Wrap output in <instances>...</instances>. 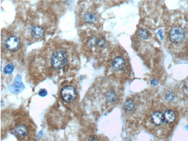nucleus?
I'll return each instance as SVG.
<instances>
[{
	"label": "nucleus",
	"mask_w": 188,
	"mask_h": 141,
	"mask_svg": "<svg viewBox=\"0 0 188 141\" xmlns=\"http://www.w3.org/2000/svg\"><path fill=\"white\" fill-rule=\"evenodd\" d=\"M14 69V66L13 63H10L7 65L5 66L4 71L5 74H11L13 72Z\"/></svg>",
	"instance_id": "2eb2a0df"
},
{
	"label": "nucleus",
	"mask_w": 188,
	"mask_h": 141,
	"mask_svg": "<svg viewBox=\"0 0 188 141\" xmlns=\"http://www.w3.org/2000/svg\"><path fill=\"white\" fill-rule=\"evenodd\" d=\"M61 96L63 100L66 103L73 102L76 99L77 92L74 87L66 86L64 87L61 92Z\"/></svg>",
	"instance_id": "7ed1b4c3"
},
{
	"label": "nucleus",
	"mask_w": 188,
	"mask_h": 141,
	"mask_svg": "<svg viewBox=\"0 0 188 141\" xmlns=\"http://www.w3.org/2000/svg\"><path fill=\"white\" fill-rule=\"evenodd\" d=\"M45 31L42 27L36 26L33 28L32 31V35L35 38H41L44 36Z\"/></svg>",
	"instance_id": "6e6552de"
},
{
	"label": "nucleus",
	"mask_w": 188,
	"mask_h": 141,
	"mask_svg": "<svg viewBox=\"0 0 188 141\" xmlns=\"http://www.w3.org/2000/svg\"><path fill=\"white\" fill-rule=\"evenodd\" d=\"M151 121L156 126H160L164 122V118L163 114L160 112H154L151 117Z\"/></svg>",
	"instance_id": "0eeeda50"
},
{
	"label": "nucleus",
	"mask_w": 188,
	"mask_h": 141,
	"mask_svg": "<svg viewBox=\"0 0 188 141\" xmlns=\"http://www.w3.org/2000/svg\"><path fill=\"white\" fill-rule=\"evenodd\" d=\"M169 36L170 40L173 43L179 44L184 41L185 33L182 28L179 27H175L170 31Z\"/></svg>",
	"instance_id": "f03ea898"
},
{
	"label": "nucleus",
	"mask_w": 188,
	"mask_h": 141,
	"mask_svg": "<svg viewBox=\"0 0 188 141\" xmlns=\"http://www.w3.org/2000/svg\"><path fill=\"white\" fill-rule=\"evenodd\" d=\"M68 56L66 52L60 51L54 54L51 58V64L54 69H60L66 64Z\"/></svg>",
	"instance_id": "f257e3e1"
},
{
	"label": "nucleus",
	"mask_w": 188,
	"mask_h": 141,
	"mask_svg": "<svg viewBox=\"0 0 188 141\" xmlns=\"http://www.w3.org/2000/svg\"><path fill=\"white\" fill-rule=\"evenodd\" d=\"M138 35L141 39L145 40L149 37V33L147 30L141 28L138 32Z\"/></svg>",
	"instance_id": "4468645a"
},
{
	"label": "nucleus",
	"mask_w": 188,
	"mask_h": 141,
	"mask_svg": "<svg viewBox=\"0 0 188 141\" xmlns=\"http://www.w3.org/2000/svg\"><path fill=\"white\" fill-rule=\"evenodd\" d=\"M39 95L40 96L42 97H44L47 95V91L45 89H41L40 91H39Z\"/></svg>",
	"instance_id": "a211bd4d"
},
{
	"label": "nucleus",
	"mask_w": 188,
	"mask_h": 141,
	"mask_svg": "<svg viewBox=\"0 0 188 141\" xmlns=\"http://www.w3.org/2000/svg\"><path fill=\"white\" fill-rule=\"evenodd\" d=\"M21 79V76H17L14 80L15 84L9 87V91L14 93H19L23 91L25 87L22 82Z\"/></svg>",
	"instance_id": "39448f33"
},
{
	"label": "nucleus",
	"mask_w": 188,
	"mask_h": 141,
	"mask_svg": "<svg viewBox=\"0 0 188 141\" xmlns=\"http://www.w3.org/2000/svg\"><path fill=\"white\" fill-rule=\"evenodd\" d=\"M106 43V41L103 39H98V42H97V46L98 47L102 48L104 47L105 44Z\"/></svg>",
	"instance_id": "f3484780"
},
{
	"label": "nucleus",
	"mask_w": 188,
	"mask_h": 141,
	"mask_svg": "<svg viewBox=\"0 0 188 141\" xmlns=\"http://www.w3.org/2000/svg\"><path fill=\"white\" fill-rule=\"evenodd\" d=\"M20 41L16 36H10L6 39L5 45L8 49L14 52L18 49L20 46Z\"/></svg>",
	"instance_id": "20e7f679"
},
{
	"label": "nucleus",
	"mask_w": 188,
	"mask_h": 141,
	"mask_svg": "<svg viewBox=\"0 0 188 141\" xmlns=\"http://www.w3.org/2000/svg\"><path fill=\"white\" fill-rule=\"evenodd\" d=\"M124 107L125 110L127 111H132L135 109L134 102L131 100H127L124 103Z\"/></svg>",
	"instance_id": "f8f14e48"
},
{
	"label": "nucleus",
	"mask_w": 188,
	"mask_h": 141,
	"mask_svg": "<svg viewBox=\"0 0 188 141\" xmlns=\"http://www.w3.org/2000/svg\"><path fill=\"white\" fill-rule=\"evenodd\" d=\"M97 140L98 137L95 135L90 136L89 138V141H97Z\"/></svg>",
	"instance_id": "aec40b11"
},
{
	"label": "nucleus",
	"mask_w": 188,
	"mask_h": 141,
	"mask_svg": "<svg viewBox=\"0 0 188 141\" xmlns=\"http://www.w3.org/2000/svg\"><path fill=\"white\" fill-rule=\"evenodd\" d=\"M14 132L17 135L22 137H25L28 134L27 129L23 125H20L16 127L14 129Z\"/></svg>",
	"instance_id": "9d476101"
},
{
	"label": "nucleus",
	"mask_w": 188,
	"mask_h": 141,
	"mask_svg": "<svg viewBox=\"0 0 188 141\" xmlns=\"http://www.w3.org/2000/svg\"><path fill=\"white\" fill-rule=\"evenodd\" d=\"M164 122L167 123H173L176 118V116L174 112L171 110H168L165 111L164 114Z\"/></svg>",
	"instance_id": "1a4fd4ad"
},
{
	"label": "nucleus",
	"mask_w": 188,
	"mask_h": 141,
	"mask_svg": "<svg viewBox=\"0 0 188 141\" xmlns=\"http://www.w3.org/2000/svg\"><path fill=\"white\" fill-rule=\"evenodd\" d=\"M166 98L168 100H172L174 99V96L172 94H171V93H169L168 94H167L166 96Z\"/></svg>",
	"instance_id": "6ab92c4d"
},
{
	"label": "nucleus",
	"mask_w": 188,
	"mask_h": 141,
	"mask_svg": "<svg viewBox=\"0 0 188 141\" xmlns=\"http://www.w3.org/2000/svg\"><path fill=\"white\" fill-rule=\"evenodd\" d=\"M158 34L160 36L161 40H162L163 39V31L162 30H160L158 32Z\"/></svg>",
	"instance_id": "4be33fe9"
},
{
	"label": "nucleus",
	"mask_w": 188,
	"mask_h": 141,
	"mask_svg": "<svg viewBox=\"0 0 188 141\" xmlns=\"http://www.w3.org/2000/svg\"><path fill=\"white\" fill-rule=\"evenodd\" d=\"M151 85H153V86H157L158 84V80L156 79H153L151 81Z\"/></svg>",
	"instance_id": "412c9836"
},
{
	"label": "nucleus",
	"mask_w": 188,
	"mask_h": 141,
	"mask_svg": "<svg viewBox=\"0 0 188 141\" xmlns=\"http://www.w3.org/2000/svg\"><path fill=\"white\" fill-rule=\"evenodd\" d=\"M125 60L121 57H116L113 60L112 63L113 69L116 71L123 70L125 67Z\"/></svg>",
	"instance_id": "423d86ee"
},
{
	"label": "nucleus",
	"mask_w": 188,
	"mask_h": 141,
	"mask_svg": "<svg viewBox=\"0 0 188 141\" xmlns=\"http://www.w3.org/2000/svg\"><path fill=\"white\" fill-rule=\"evenodd\" d=\"M98 40V39H97L96 38H92L88 41V45L91 47H95L97 46Z\"/></svg>",
	"instance_id": "dca6fc26"
},
{
	"label": "nucleus",
	"mask_w": 188,
	"mask_h": 141,
	"mask_svg": "<svg viewBox=\"0 0 188 141\" xmlns=\"http://www.w3.org/2000/svg\"><path fill=\"white\" fill-rule=\"evenodd\" d=\"M106 98L108 102L113 103L117 99V95L114 91H110L107 93Z\"/></svg>",
	"instance_id": "ddd939ff"
},
{
	"label": "nucleus",
	"mask_w": 188,
	"mask_h": 141,
	"mask_svg": "<svg viewBox=\"0 0 188 141\" xmlns=\"http://www.w3.org/2000/svg\"><path fill=\"white\" fill-rule=\"evenodd\" d=\"M97 19L96 15L92 12H87L84 15V20L86 23L93 24L95 21Z\"/></svg>",
	"instance_id": "9b49d317"
}]
</instances>
